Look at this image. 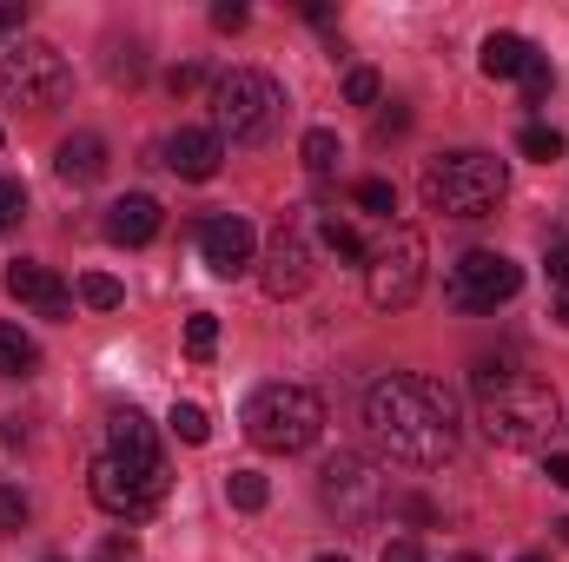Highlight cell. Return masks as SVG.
Listing matches in <instances>:
<instances>
[{"instance_id":"obj_27","label":"cell","mask_w":569,"mask_h":562,"mask_svg":"<svg viewBox=\"0 0 569 562\" xmlns=\"http://www.w3.org/2000/svg\"><path fill=\"white\" fill-rule=\"evenodd\" d=\"M550 87H557V73H550V60L537 53V60L523 67V100H530V107H543V100H550Z\"/></svg>"},{"instance_id":"obj_19","label":"cell","mask_w":569,"mask_h":562,"mask_svg":"<svg viewBox=\"0 0 569 562\" xmlns=\"http://www.w3.org/2000/svg\"><path fill=\"white\" fill-rule=\"evenodd\" d=\"M298 159H305V172H311V179H331V172H338V159H345V145H338L331 127H311V133L298 140Z\"/></svg>"},{"instance_id":"obj_16","label":"cell","mask_w":569,"mask_h":562,"mask_svg":"<svg viewBox=\"0 0 569 562\" xmlns=\"http://www.w3.org/2000/svg\"><path fill=\"white\" fill-rule=\"evenodd\" d=\"M53 172H60L67 185H93V179L107 172V140H100V133H73V140H60Z\"/></svg>"},{"instance_id":"obj_42","label":"cell","mask_w":569,"mask_h":562,"mask_svg":"<svg viewBox=\"0 0 569 562\" xmlns=\"http://www.w3.org/2000/svg\"><path fill=\"white\" fill-rule=\"evenodd\" d=\"M517 562H543V556H517Z\"/></svg>"},{"instance_id":"obj_38","label":"cell","mask_w":569,"mask_h":562,"mask_svg":"<svg viewBox=\"0 0 569 562\" xmlns=\"http://www.w3.org/2000/svg\"><path fill=\"white\" fill-rule=\"evenodd\" d=\"M557 324H563V331H569V291H563V304H557Z\"/></svg>"},{"instance_id":"obj_12","label":"cell","mask_w":569,"mask_h":562,"mask_svg":"<svg viewBox=\"0 0 569 562\" xmlns=\"http://www.w3.org/2000/svg\"><path fill=\"white\" fill-rule=\"evenodd\" d=\"M199 252H206V265H212L219 279H239V272L252 265V225H246L239 212H219V219L199 225Z\"/></svg>"},{"instance_id":"obj_13","label":"cell","mask_w":569,"mask_h":562,"mask_svg":"<svg viewBox=\"0 0 569 562\" xmlns=\"http://www.w3.org/2000/svg\"><path fill=\"white\" fill-rule=\"evenodd\" d=\"M0 284H7V298L33 304L40 318H67V311H73V291L60 284V272H47V265H33V259H13Z\"/></svg>"},{"instance_id":"obj_15","label":"cell","mask_w":569,"mask_h":562,"mask_svg":"<svg viewBox=\"0 0 569 562\" xmlns=\"http://www.w3.org/2000/svg\"><path fill=\"white\" fill-rule=\"evenodd\" d=\"M107 239H113V245H146V239H159V199H146V192L113 199V205H107Z\"/></svg>"},{"instance_id":"obj_30","label":"cell","mask_w":569,"mask_h":562,"mask_svg":"<svg viewBox=\"0 0 569 562\" xmlns=\"http://www.w3.org/2000/svg\"><path fill=\"white\" fill-rule=\"evenodd\" d=\"M246 20H252V13H246L239 0H219V7H212V27H219V33H239Z\"/></svg>"},{"instance_id":"obj_28","label":"cell","mask_w":569,"mask_h":562,"mask_svg":"<svg viewBox=\"0 0 569 562\" xmlns=\"http://www.w3.org/2000/svg\"><path fill=\"white\" fill-rule=\"evenodd\" d=\"M20 212H27V185L20 179H0V232H13Z\"/></svg>"},{"instance_id":"obj_5","label":"cell","mask_w":569,"mask_h":562,"mask_svg":"<svg viewBox=\"0 0 569 562\" xmlns=\"http://www.w3.org/2000/svg\"><path fill=\"white\" fill-rule=\"evenodd\" d=\"M246 436L272 456H298L325 436V404L305 384H259L246 398Z\"/></svg>"},{"instance_id":"obj_41","label":"cell","mask_w":569,"mask_h":562,"mask_svg":"<svg viewBox=\"0 0 569 562\" xmlns=\"http://www.w3.org/2000/svg\"><path fill=\"white\" fill-rule=\"evenodd\" d=\"M457 562H483V556H457Z\"/></svg>"},{"instance_id":"obj_21","label":"cell","mask_w":569,"mask_h":562,"mask_svg":"<svg viewBox=\"0 0 569 562\" xmlns=\"http://www.w3.org/2000/svg\"><path fill=\"white\" fill-rule=\"evenodd\" d=\"M351 199H358V212H378V219L398 212V185H391V179H358Z\"/></svg>"},{"instance_id":"obj_25","label":"cell","mask_w":569,"mask_h":562,"mask_svg":"<svg viewBox=\"0 0 569 562\" xmlns=\"http://www.w3.org/2000/svg\"><path fill=\"white\" fill-rule=\"evenodd\" d=\"M172 430H179V443H206L212 436V418L199 404H172Z\"/></svg>"},{"instance_id":"obj_35","label":"cell","mask_w":569,"mask_h":562,"mask_svg":"<svg viewBox=\"0 0 569 562\" xmlns=\"http://www.w3.org/2000/svg\"><path fill=\"white\" fill-rule=\"evenodd\" d=\"M405 127H411V113H405V107H391V113L378 120V140H391V133H405Z\"/></svg>"},{"instance_id":"obj_6","label":"cell","mask_w":569,"mask_h":562,"mask_svg":"<svg viewBox=\"0 0 569 562\" xmlns=\"http://www.w3.org/2000/svg\"><path fill=\"white\" fill-rule=\"evenodd\" d=\"M279 113H284V87L272 80V73L232 67V73L212 80V133H219V140H232V145L272 140Z\"/></svg>"},{"instance_id":"obj_3","label":"cell","mask_w":569,"mask_h":562,"mask_svg":"<svg viewBox=\"0 0 569 562\" xmlns=\"http://www.w3.org/2000/svg\"><path fill=\"white\" fill-rule=\"evenodd\" d=\"M470 384H477V423H483V436L497 450H543L550 430L563 423L557 391L543 378H530V371H510V364L483 358Z\"/></svg>"},{"instance_id":"obj_32","label":"cell","mask_w":569,"mask_h":562,"mask_svg":"<svg viewBox=\"0 0 569 562\" xmlns=\"http://www.w3.org/2000/svg\"><path fill=\"white\" fill-rule=\"evenodd\" d=\"M543 265H550V279L569 291V239H557V245H550V259H543Z\"/></svg>"},{"instance_id":"obj_26","label":"cell","mask_w":569,"mask_h":562,"mask_svg":"<svg viewBox=\"0 0 569 562\" xmlns=\"http://www.w3.org/2000/svg\"><path fill=\"white\" fill-rule=\"evenodd\" d=\"M378 93H385V87H378L371 67H351V73H345V100H351V107H378Z\"/></svg>"},{"instance_id":"obj_11","label":"cell","mask_w":569,"mask_h":562,"mask_svg":"<svg viewBox=\"0 0 569 562\" xmlns=\"http://www.w3.org/2000/svg\"><path fill=\"white\" fill-rule=\"evenodd\" d=\"M311 232H318V212H284L272 245H266V291L272 298H298L311 272H318V252H311Z\"/></svg>"},{"instance_id":"obj_18","label":"cell","mask_w":569,"mask_h":562,"mask_svg":"<svg viewBox=\"0 0 569 562\" xmlns=\"http://www.w3.org/2000/svg\"><path fill=\"white\" fill-rule=\"evenodd\" d=\"M40 371V344L20 324H0V378H33Z\"/></svg>"},{"instance_id":"obj_29","label":"cell","mask_w":569,"mask_h":562,"mask_svg":"<svg viewBox=\"0 0 569 562\" xmlns=\"http://www.w3.org/2000/svg\"><path fill=\"white\" fill-rule=\"evenodd\" d=\"M13 530H27V496L13 483H0V536H13Z\"/></svg>"},{"instance_id":"obj_22","label":"cell","mask_w":569,"mask_h":562,"mask_svg":"<svg viewBox=\"0 0 569 562\" xmlns=\"http://www.w3.org/2000/svg\"><path fill=\"white\" fill-rule=\"evenodd\" d=\"M517 145H523V152H530L537 165H550V159H563V133H557V127H543V120H530V127L517 133Z\"/></svg>"},{"instance_id":"obj_37","label":"cell","mask_w":569,"mask_h":562,"mask_svg":"<svg viewBox=\"0 0 569 562\" xmlns=\"http://www.w3.org/2000/svg\"><path fill=\"white\" fill-rule=\"evenodd\" d=\"M20 20H27V7H0V33H13Z\"/></svg>"},{"instance_id":"obj_8","label":"cell","mask_w":569,"mask_h":562,"mask_svg":"<svg viewBox=\"0 0 569 562\" xmlns=\"http://www.w3.org/2000/svg\"><path fill=\"white\" fill-rule=\"evenodd\" d=\"M73 93V67L60 47L47 40H20L13 53H0V100L7 107H27V113H47Z\"/></svg>"},{"instance_id":"obj_2","label":"cell","mask_w":569,"mask_h":562,"mask_svg":"<svg viewBox=\"0 0 569 562\" xmlns=\"http://www.w3.org/2000/svg\"><path fill=\"white\" fill-rule=\"evenodd\" d=\"M166 456H159V436H152V423L127 404V411H113L107 423V450L93 456V470H87V490H93V503L107 510V516H127V523H140L152 516L159 503H166Z\"/></svg>"},{"instance_id":"obj_1","label":"cell","mask_w":569,"mask_h":562,"mask_svg":"<svg viewBox=\"0 0 569 562\" xmlns=\"http://www.w3.org/2000/svg\"><path fill=\"white\" fill-rule=\"evenodd\" d=\"M365 423L398 463H418V470L443 463L457 450V398L430 378H411V371H391L365 391Z\"/></svg>"},{"instance_id":"obj_7","label":"cell","mask_w":569,"mask_h":562,"mask_svg":"<svg viewBox=\"0 0 569 562\" xmlns=\"http://www.w3.org/2000/svg\"><path fill=\"white\" fill-rule=\"evenodd\" d=\"M425 232L418 225H385V239L365 252V291L378 311H405L425 291Z\"/></svg>"},{"instance_id":"obj_34","label":"cell","mask_w":569,"mask_h":562,"mask_svg":"<svg viewBox=\"0 0 569 562\" xmlns=\"http://www.w3.org/2000/svg\"><path fill=\"white\" fill-rule=\"evenodd\" d=\"M166 87H172V93H192V87H199V67H172Z\"/></svg>"},{"instance_id":"obj_31","label":"cell","mask_w":569,"mask_h":562,"mask_svg":"<svg viewBox=\"0 0 569 562\" xmlns=\"http://www.w3.org/2000/svg\"><path fill=\"white\" fill-rule=\"evenodd\" d=\"M385 562H425V543L418 536H391L385 543Z\"/></svg>"},{"instance_id":"obj_20","label":"cell","mask_w":569,"mask_h":562,"mask_svg":"<svg viewBox=\"0 0 569 562\" xmlns=\"http://www.w3.org/2000/svg\"><path fill=\"white\" fill-rule=\"evenodd\" d=\"M226 496H232V510H266L272 503V483L259 470H232L226 476Z\"/></svg>"},{"instance_id":"obj_14","label":"cell","mask_w":569,"mask_h":562,"mask_svg":"<svg viewBox=\"0 0 569 562\" xmlns=\"http://www.w3.org/2000/svg\"><path fill=\"white\" fill-rule=\"evenodd\" d=\"M219 159H226V140L206 133V127H179V133L166 140V165H172L179 179H212Z\"/></svg>"},{"instance_id":"obj_10","label":"cell","mask_w":569,"mask_h":562,"mask_svg":"<svg viewBox=\"0 0 569 562\" xmlns=\"http://www.w3.org/2000/svg\"><path fill=\"white\" fill-rule=\"evenodd\" d=\"M517 291H523V265L503 259V252H463V259L450 265V279H443V298H450L457 311H497V304H510Z\"/></svg>"},{"instance_id":"obj_17","label":"cell","mask_w":569,"mask_h":562,"mask_svg":"<svg viewBox=\"0 0 569 562\" xmlns=\"http://www.w3.org/2000/svg\"><path fill=\"white\" fill-rule=\"evenodd\" d=\"M537 60V47L523 40V33H490L483 40V53H477V67L490 73V80H523V67Z\"/></svg>"},{"instance_id":"obj_39","label":"cell","mask_w":569,"mask_h":562,"mask_svg":"<svg viewBox=\"0 0 569 562\" xmlns=\"http://www.w3.org/2000/svg\"><path fill=\"white\" fill-rule=\"evenodd\" d=\"M557 543H563V550H569V516H563V523H557Z\"/></svg>"},{"instance_id":"obj_33","label":"cell","mask_w":569,"mask_h":562,"mask_svg":"<svg viewBox=\"0 0 569 562\" xmlns=\"http://www.w3.org/2000/svg\"><path fill=\"white\" fill-rule=\"evenodd\" d=\"M100 562H133V536H113V543H100Z\"/></svg>"},{"instance_id":"obj_4","label":"cell","mask_w":569,"mask_h":562,"mask_svg":"<svg viewBox=\"0 0 569 562\" xmlns=\"http://www.w3.org/2000/svg\"><path fill=\"white\" fill-rule=\"evenodd\" d=\"M418 185H425V205H430V212H443V219H483V212L503 199L510 172H503V159H497V152L463 145V152L430 159Z\"/></svg>"},{"instance_id":"obj_9","label":"cell","mask_w":569,"mask_h":562,"mask_svg":"<svg viewBox=\"0 0 569 562\" xmlns=\"http://www.w3.org/2000/svg\"><path fill=\"white\" fill-rule=\"evenodd\" d=\"M318 490H325V510H338L345 523H378V516H385V503H391L385 470H378L371 456H358V450H338V456L325 463Z\"/></svg>"},{"instance_id":"obj_40","label":"cell","mask_w":569,"mask_h":562,"mask_svg":"<svg viewBox=\"0 0 569 562\" xmlns=\"http://www.w3.org/2000/svg\"><path fill=\"white\" fill-rule=\"evenodd\" d=\"M318 562H351V556H318Z\"/></svg>"},{"instance_id":"obj_36","label":"cell","mask_w":569,"mask_h":562,"mask_svg":"<svg viewBox=\"0 0 569 562\" xmlns=\"http://www.w3.org/2000/svg\"><path fill=\"white\" fill-rule=\"evenodd\" d=\"M543 476H550L557 490H569V456H550V463H543Z\"/></svg>"},{"instance_id":"obj_24","label":"cell","mask_w":569,"mask_h":562,"mask_svg":"<svg viewBox=\"0 0 569 562\" xmlns=\"http://www.w3.org/2000/svg\"><path fill=\"white\" fill-rule=\"evenodd\" d=\"M120 298L127 291H120V279H107V272H87L80 279V304H93V311H120Z\"/></svg>"},{"instance_id":"obj_23","label":"cell","mask_w":569,"mask_h":562,"mask_svg":"<svg viewBox=\"0 0 569 562\" xmlns=\"http://www.w3.org/2000/svg\"><path fill=\"white\" fill-rule=\"evenodd\" d=\"M212 351H219V318H212V311L186 318V358H199V364H206Z\"/></svg>"}]
</instances>
